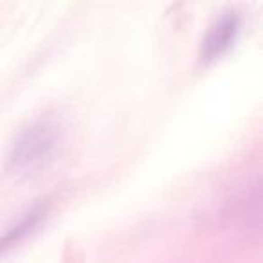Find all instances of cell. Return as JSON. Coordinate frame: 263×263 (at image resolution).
Returning a JSON list of instances; mask_svg holds the SVG:
<instances>
[{"instance_id":"cell-1","label":"cell","mask_w":263,"mask_h":263,"mask_svg":"<svg viewBox=\"0 0 263 263\" xmlns=\"http://www.w3.org/2000/svg\"><path fill=\"white\" fill-rule=\"evenodd\" d=\"M62 141V123L54 116H40L16 137L9 155V166L18 172L47 162Z\"/></svg>"},{"instance_id":"cell-2","label":"cell","mask_w":263,"mask_h":263,"mask_svg":"<svg viewBox=\"0 0 263 263\" xmlns=\"http://www.w3.org/2000/svg\"><path fill=\"white\" fill-rule=\"evenodd\" d=\"M241 33V16L236 11H227L220 15L215 22L209 26L204 40L200 45L202 62L209 63L222 58L231 51L236 44Z\"/></svg>"},{"instance_id":"cell-3","label":"cell","mask_w":263,"mask_h":263,"mask_svg":"<svg viewBox=\"0 0 263 263\" xmlns=\"http://www.w3.org/2000/svg\"><path fill=\"white\" fill-rule=\"evenodd\" d=\"M45 218V208L44 205H36L31 209L27 215H24V218L18 223L11 227L6 234L0 236V254H6L8 251H11L13 247L24 241L38 226L42 223V220Z\"/></svg>"}]
</instances>
